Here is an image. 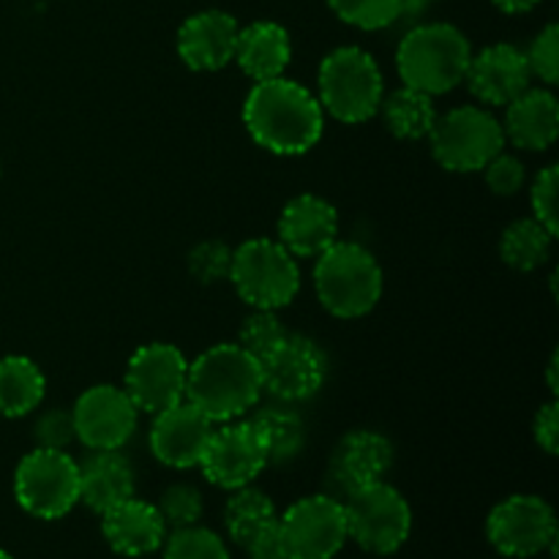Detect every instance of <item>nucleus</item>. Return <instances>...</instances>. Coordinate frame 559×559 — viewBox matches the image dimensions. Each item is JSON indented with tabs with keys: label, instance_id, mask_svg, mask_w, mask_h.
Listing matches in <instances>:
<instances>
[{
	"label": "nucleus",
	"instance_id": "nucleus-1",
	"mask_svg": "<svg viewBox=\"0 0 559 559\" xmlns=\"http://www.w3.org/2000/svg\"><path fill=\"white\" fill-rule=\"evenodd\" d=\"M251 140L276 156H300L320 142L325 112L320 98L287 76L257 82L243 104Z\"/></svg>",
	"mask_w": 559,
	"mask_h": 559
},
{
	"label": "nucleus",
	"instance_id": "nucleus-2",
	"mask_svg": "<svg viewBox=\"0 0 559 559\" xmlns=\"http://www.w3.org/2000/svg\"><path fill=\"white\" fill-rule=\"evenodd\" d=\"M262 396L260 360L240 344H216L205 349L186 377V402L194 404L213 424L240 418Z\"/></svg>",
	"mask_w": 559,
	"mask_h": 559
},
{
	"label": "nucleus",
	"instance_id": "nucleus-3",
	"mask_svg": "<svg viewBox=\"0 0 559 559\" xmlns=\"http://www.w3.org/2000/svg\"><path fill=\"white\" fill-rule=\"evenodd\" d=\"M469 58H473V47L456 25L429 22V25L413 27L402 38L396 69L404 85L435 98L464 82Z\"/></svg>",
	"mask_w": 559,
	"mask_h": 559
},
{
	"label": "nucleus",
	"instance_id": "nucleus-4",
	"mask_svg": "<svg viewBox=\"0 0 559 559\" xmlns=\"http://www.w3.org/2000/svg\"><path fill=\"white\" fill-rule=\"evenodd\" d=\"M314 289L328 314L358 320L369 314L382 295V267L360 243H333L317 257Z\"/></svg>",
	"mask_w": 559,
	"mask_h": 559
},
{
	"label": "nucleus",
	"instance_id": "nucleus-5",
	"mask_svg": "<svg viewBox=\"0 0 559 559\" xmlns=\"http://www.w3.org/2000/svg\"><path fill=\"white\" fill-rule=\"evenodd\" d=\"M320 107L342 123H364L385 98L382 71L360 47H338L320 63Z\"/></svg>",
	"mask_w": 559,
	"mask_h": 559
},
{
	"label": "nucleus",
	"instance_id": "nucleus-6",
	"mask_svg": "<svg viewBox=\"0 0 559 559\" xmlns=\"http://www.w3.org/2000/svg\"><path fill=\"white\" fill-rule=\"evenodd\" d=\"M229 282L249 306L278 311L298 295L300 271L295 257L278 240L254 238L233 251Z\"/></svg>",
	"mask_w": 559,
	"mask_h": 559
},
{
	"label": "nucleus",
	"instance_id": "nucleus-7",
	"mask_svg": "<svg viewBox=\"0 0 559 559\" xmlns=\"http://www.w3.org/2000/svg\"><path fill=\"white\" fill-rule=\"evenodd\" d=\"M429 140L431 156L448 173H478L506 147L500 120L473 104L437 115Z\"/></svg>",
	"mask_w": 559,
	"mask_h": 559
},
{
	"label": "nucleus",
	"instance_id": "nucleus-8",
	"mask_svg": "<svg viewBox=\"0 0 559 559\" xmlns=\"http://www.w3.org/2000/svg\"><path fill=\"white\" fill-rule=\"evenodd\" d=\"M347 533L371 555H393L413 533V508L385 480L347 495Z\"/></svg>",
	"mask_w": 559,
	"mask_h": 559
},
{
	"label": "nucleus",
	"instance_id": "nucleus-9",
	"mask_svg": "<svg viewBox=\"0 0 559 559\" xmlns=\"http://www.w3.org/2000/svg\"><path fill=\"white\" fill-rule=\"evenodd\" d=\"M14 495L31 516L47 522L66 516L80 502V464L66 451L36 448L16 467Z\"/></svg>",
	"mask_w": 559,
	"mask_h": 559
},
{
	"label": "nucleus",
	"instance_id": "nucleus-10",
	"mask_svg": "<svg viewBox=\"0 0 559 559\" xmlns=\"http://www.w3.org/2000/svg\"><path fill=\"white\" fill-rule=\"evenodd\" d=\"M287 559H333L347 544V511L333 497H304L278 516Z\"/></svg>",
	"mask_w": 559,
	"mask_h": 559
},
{
	"label": "nucleus",
	"instance_id": "nucleus-11",
	"mask_svg": "<svg viewBox=\"0 0 559 559\" xmlns=\"http://www.w3.org/2000/svg\"><path fill=\"white\" fill-rule=\"evenodd\" d=\"M486 538L500 555L527 559L557 546V519L546 500L513 495L486 519Z\"/></svg>",
	"mask_w": 559,
	"mask_h": 559
},
{
	"label": "nucleus",
	"instance_id": "nucleus-12",
	"mask_svg": "<svg viewBox=\"0 0 559 559\" xmlns=\"http://www.w3.org/2000/svg\"><path fill=\"white\" fill-rule=\"evenodd\" d=\"M186 377H189V364L178 347L162 342L145 344L131 355L126 366L123 391L140 413L158 415L183 402Z\"/></svg>",
	"mask_w": 559,
	"mask_h": 559
},
{
	"label": "nucleus",
	"instance_id": "nucleus-13",
	"mask_svg": "<svg viewBox=\"0 0 559 559\" xmlns=\"http://www.w3.org/2000/svg\"><path fill=\"white\" fill-rule=\"evenodd\" d=\"M271 464L267 445L262 431L254 420L243 424H229L222 429H213L211 442L205 448L200 467L211 484L218 489H243L257 480V475Z\"/></svg>",
	"mask_w": 559,
	"mask_h": 559
},
{
	"label": "nucleus",
	"instance_id": "nucleus-14",
	"mask_svg": "<svg viewBox=\"0 0 559 559\" xmlns=\"http://www.w3.org/2000/svg\"><path fill=\"white\" fill-rule=\"evenodd\" d=\"M140 409L123 388L93 385L76 399L71 418L74 437L91 451H120L136 429Z\"/></svg>",
	"mask_w": 559,
	"mask_h": 559
},
{
	"label": "nucleus",
	"instance_id": "nucleus-15",
	"mask_svg": "<svg viewBox=\"0 0 559 559\" xmlns=\"http://www.w3.org/2000/svg\"><path fill=\"white\" fill-rule=\"evenodd\" d=\"M262 391L282 402H304L325 385L328 364L311 338L287 333L284 342L260 364Z\"/></svg>",
	"mask_w": 559,
	"mask_h": 559
},
{
	"label": "nucleus",
	"instance_id": "nucleus-16",
	"mask_svg": "<svg viewBox=\"0 0 559 559\" xmlns=\"http://www.w3.org/2000/svg\"><path fill=\"white\" fill-rule=\"evenodd\" d=\"M469 93L489 107H508L533 82L527 55L513 44H491L469 58L464 74Z\"/></svg>",
	"mask_w": 559,
	"mask_h": 559
},
{
	"label": "nucleus",
	"instance_id": "nucleus-17",
	"mask_svg": "<svg viewBox=\"0 0 559 559\" xmlns=\"http://www.w3.org/2000/svg\"><path fill=\"white\" fill-rule=\"evenodd\" d=\"M153 418H156L151 426L153 456L173 469L200 467L207 442L213 437V420H207L186 399Z\"/></svg>",
	"mask_w": 559,
	"mask_h": 559
},
{
	"label": "nucleus",
	"instance_id": "nucleus-18",
	"mask_svg": "<svg viewBox=\"0 0 559 559\" xmlns=\"http://www.w3.org/2000/svg\"><path fill=\"white\" fill-rule=\"evenodd\" d=\"M240 25L227 11H200L178 31V55L189 69L218 71L235 60Z\"/></svg>",
	"mask_w": 559,
	"mask_h": 559
},
{
	"label": "nucleus",
	"instance_id": "nucleus-19",
	"mask_svg": "<svg viewBox=\"0 0 559 559\" xmlns=\"http://www.w3.org/2000/svg\"><path fill=\"white\" fill-rule=\"evenodd\" d=\"M338 213L317 194H300L284 205L278 218V243L293 257H320L336 243Z\"/></svg>",
	"mask_w": 559,
	"mask_h": 559
},
{
	"label": "nucleus",
	"instance_id": "nucleus-20",
	"mask_svg": "<svg viewBox=\"0 0 559 559\" xmlns=\"http://www.w3.org/2000/svg\"><path fill=\"white\" fill-rule=\"evenodd\" d=\"M393 464V445L382 435L355 429L338 440L331 456V478L347 495L385 478Z\"/></svg>",
	"mask_w": 559,
	"mask_h": 559
},
{
	"label": "nucleus",
	"instance_id": "nucleus-21",
	"mask_svg": "<svg viewBox=\"0 0 559 559\" xmlns=\"http://www.w3.org/2000/svg\"><path fill=\"white\" fill-rule=\"evenodd\" d=\"M102 533L118 555L145 557L162 549L167 524L156 506L129 497L120 506L102 513Z\"/></svg>",
	"mask_w": 559,
	"mask_h": 559
},
{
	"label": "nucleus",
	"instance_id": "nucleus-22",
	"mask_svg": "<svg viewBox=\"0 0 559 559\" xmlns=\"http://www.w3.org/2000/svg\"><path fill=\"white\" fill-rule=\"evenodd\" d=\"M502 134L522 151H546L559 134V104L555 93L527 87L506 107Z\"/></svg>",
	"mask_w": 559,
	"mask_h": 559
},
{
	"label": "nucleus",
	"instance_id": "nucleus-23",
	"mask_svg": "<svg viewBox=\"0 0 559 559\" xmlns=\"http://www.w3.org/2000/svg\"><path fill=\"white\" fill-rule=\"evenodd\" d=\"M134 497V469L118 451H93L80 467V500L98 516Z\"/></svg>",
	"mask_w": 559,
	"mask_h": 559
},
{
	"label": "nucleus",
	"instance_id": "nucleus-24",
	"mask_svg": "<svg viewBox=\"0 0 559 559\" xmlns=\"http://www.w3.org/2000/svg\"><path fill=\"white\" fill-rule=\"evenodd\" d=\"M289 58H293L289 33L278 22H254L240 27L235 60L249 80L267 82L284 76Z\"/></svg>",
	"mask_w": 559,
	"mask_h": 559
},
{
	"label": "nucleus",
	"instance_id": "nucleus-25",
	"mask_svg": "<svg viewBox=\"0 0 559 559\" xmlns=\"http://www.w3.org/2000/svg\"><path fill=\"white\" fill-rule=\"evenodd\" d=\"M47 380L31 358L9 355L0 358V415L22 418L41 404Z\"/></svg>",
	"mask_w": 559,
	"mask_h": 559
},
{
	"label": "nucleus",
	"instance_id": "nucleus-26",
	"mask_svg": "<svg viewBox=\"0 0 559 559\" xmlns=\"http://www.w3.org/2000/svg\"><path fill=\"white\" fill-rule=\"evenodd\" d=\"M380 109L388 131L393 136H399V140L409 142L429 136L431 126L437 120V109L429 93H420L407 85L393 91L388 98H382Z\"/></svg>",
	"mask_w": 559,
	"mask_h": 559
},
{
	"label": "nucleus",
	"instance_id": "nucleus-27",
	"mask_svg": "<svg viewBox=\"0 0 559 559\" xmlns=\"http://www.w3.org/2000/svg\"><path fill=\"white\" fill-rule=\"evenodd\" d=\"M551 240H555V235L538 218H516L502 233L500 257L513 271L530 273L549 260Z\"/></svg>",
	"mask_w": 559,
	"mask_h": 559
},
{
	"label": "nucleus",
	"instance_id": "nucleus-28",
	"mask_svg": "<svg viewBox=\"0 0 559 559\" xmlns=\"http://www.w3.org/2000/svg\"><path fill=\"white\" fill-rule=\"evenodd\" d=\"M276 522L278 513L273 500L265 491L254 489V486L235 489V495L229 497L227 502V511H224V524H227L229 538L238 546H246L251 538H257L262 530H267Z\"/></svg>",
	"mask_w": 559,
	"mask_h": 559
},
{
	"label": "nucleus",
	"instance_id": "nucleus-29",
	"mask_svg": "<svg viewBox=\"0 0 559 559\" xmlns=\"http://www.w3.org/2000/svg\"><path fill=\"white\" fill-rule=\"evenodd\" d=\"M257 429L262 431L267 445V459L271 464L293 462L306 445V426L298 413L287 407H262L260 413L251 418Z\"/></svg>",
	"mask_w": 559,
	"mask_h": 559
},
{
	"label": "nucleus",
	"instance_id": "nucleus-30",
	"mask_svg": "<svg viewBox=\"0 0 559 559\" xmlns=\"http://www.w3.org/2000/svg\"><path fill=\"white\" fill-rule=\"evenodd\" d=\"M333 14L360 31H380L404 14L402 0H328Z\"/></svg>",
	"mask_w": 559,
	"mask_h": 559
},
{
	"label": "nucleus",
	"instance_id": "nucleus-31",
	"mask_svg": "<svg viewBox=\"0 0 559 559\" xmlns=\"http://www.w3.org/2000/svg\"><path fill=\"white\" fill-rule=\"evenodd\" d=\"M164 559H229L227 544L205 527L175 530L164 546Z\"/></svg>",
	"mask_w": 559,
	"mask_h": 559
},
{
	"label": "nucleus",
	"instance_id": "nucleus-32",
	"mask_svg": "<svg viewBox=\"0 0 559 559\" xmlns=\"http://www.w3.org/2000/svg\"><path fill=\"white\" fill-rule=\"evenodd\" d=\"M287 331H284L282 320L276 317V311L267 309H257L254 314L246 317L243 328H240V338L238 344L251 355L254 360H265L278 344L284 342Z\"/></svg>",
	"mask_w": 559,
	"mask_h": 559
},
{
	"label": "nucleus",
	"instance_id": "nucleus-33",
	"mask_svg": "<svg viewBox=\"0 0 559 559\" xmlns=\"http://www.w3.org/2000/svg\"><path fill=\"white\" fill-rule=\"evenodd\" d=\"M189 273L200 284H218L229 278L233 249L224 240H202L189 251Z\"/></svg>",
	"mask_w": 559,
	"mask_h": 559
},
{
	"label": "nucleus",
	"instance_id": "nucleus-34",
	"mask_svg": "<svg viewBox=\"0 0 559 559\" xmlns=\"http://www.w3.org/2000/svg\"><path fill=\"white\" fill-rule=\"evenodd\" d=\"M158 513H162L164 524L173 530L191 527V524L200 522L202 516V495L197 486L189 484H175L158 500Z\"/></svg>",
	"mask_w": 559,
	"mask_h": 559
},
{
	"label": "nucleus",
	"instance_id": "nucleus-35",
	"mask_svg": "<svg viewBox=\"0 0 559 559\" xmlns=\"http://www.w3.org/2000/svg\"><path fill=\"white\" fill-rule=\"evenodd\" d=\"M527 63L533 76L544 80L546 85H557L559 80V27L551 22L533 38L527 52Z\"/></svg>",
	"mask_w": 559,
	"mask_h": 559
},
{
	"label": "nucleus",
	"instance_id": "nucleus-36",
	"mask_svg": "<svg viewBox=\"0 0 559 559\" xmlns=\"http://www.w3.org/2000/svg\"><path fill=\"white\" fill-rule=\"evenodd\" d=\"M557 194H559V167L540 169L535 178L533 191H530V202H533V218H538L546 229L557 238L559 218H557Z\"/></svg>",
	"mask_w": 559,
	"mask_h": 559
},
{
	"label": "nucleus",
	"instance_id": "nucleus-37",
	"mask_svg": "<svg viewBox=\"0 0 559 559\" xmlns=\"http://www.w3.org/2000/svg\"><path fill=\"white\" fill-rule=\"evenodd\" d=\"M33 440L38 448H49V451H66L71 440H74V418L66 409H49V413L38 415L33 424Z\"/></svg>",
	"mask_w": 559,
	"mask_h": 559
},
{
	"label": "nucleus",
	"instance_id": "nucleus-38",
	"mask_svg": "<svg viewBox=\"0 0 559 559\" xmlns=\"http://www.w3.org/2000/svg\"><path fill=\"white\" fill-rule=\"evenodd\" d=\"M486 183L495 191L497 197H513L516 191H522L524 186V164L516 156H508V153H497L489 164L484 167Z\"/></svg>",
	"mask_w": 559,
	"mask_h": 559
},
{
	"label": "nucleus",
	"instance_id": "nucleus-39",
	"mask_svg": "<svg viewBox=\"0 0 559 559\" xmlns=\"http://www.w3.org/2000/svg\"><path fill=\"white\" fill-rule=\"evenodd\" d=\"M533 435H535V442H538V445L544 448L549 456H557V451H559V407H557V402L544 404V407L538 409V415H535V424H533Z\"/></svg>",
	"mask_w": 559,
	"mask_h": 559
},
{
	"label": "nucleus",
	"instance_id": "nucleus-40",
	"mask_svg": "<svg viewBox=\"0 0 559 559\" xmlns=\"http://www.w3.org/2000/svg\"><path fill=\"white\" fill-rule=\"evenodd\" d=\"M243 549L249 559H287L282 546V535H278V522L271 524L267 530H262V533L257 535V538H251Z\"/></svg>",
	"mask_w": 559,
	"mask_h": 559
},
{
	"label": "nucleus",
	"instance_id": "nucleus-41",
	"mask_svg": "<svg viewBox=\"0 0 559 559\" xmlns=\"http://www.w3.org/2000/svg\"><path fill=\"white\" fill-rule=\"evenodd\" d=\"M491 3L500 11H506V14H527V11H533L540 0H491Z\"/></svg>",
	"mask_w": 559,
	"mask_h": 559
},
{
	"label": "nucleus",
	"instance_id": "nucleus-42",
	"mask_svg": "<svg viewBox=\"0 0 559 559\" xmlns=\"http://www.w3.org/2000/svg\"><path fill=\"white\" fill-rule=\"evenodd\" d=\"M557 369H559V353L551 355V360H549V391L555 393V396H557V391H559V382H557Z\"/></svg>",
	"mask_w": 559,
	"mask_h": 559
},
{
	"label": "nucleus",
	"instance_id": "nucleus-43",
	"mask_svg": "<svg viewBox=\"0 0 559 559\" xmlns=\"http://www.w3.org/2000/svg\"><path fill=\"white\" fill-rule=\"evenodd\" d=\"M429 3L431 0H402V9H404V14H413V11L426 9Z\"/></svg>",
	"mask_w": 559,
	"mask_h": 559
},
{
	"label": "nucleus",
	"instance_id": "nucleus-44",
	"mask_svg": "<svg viewBox=\"0 0 559 559\" xmlns=\"http://www.w3.org/2000/svg\"><path fill=\"white\" fill-rule=\"evenodd\" d=\"M0 559H14V557H11L9 551H3V549H0Z\"/></svg>",
	"mask_w": 559,
	"mask_h": 559
}]
</instances>
